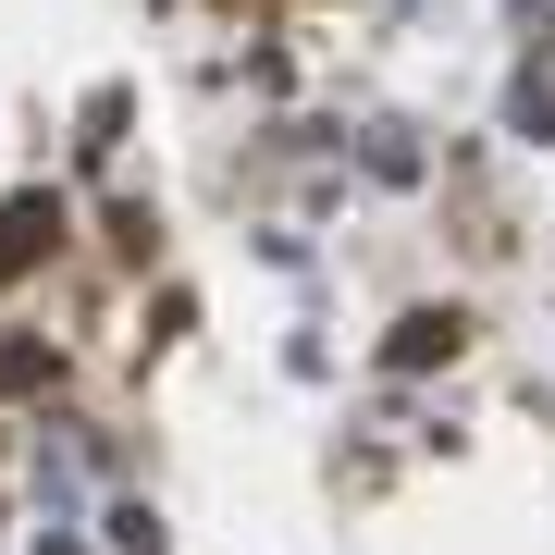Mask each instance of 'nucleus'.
<instances>
[{
  "instance_id": "nucleus-1",
  "label": "nucleus",
  "mask_w": 555,
  "mask_h": 555,
  "mask_svg": "<svg viewBox=\"0 0 555 555\" xmlns=\"http://www.w3.org/2000/svg\"><path fill=\"white\" fill-rule=\"evenodd\" d=\"M50 235H62V210H50V198H13V210H0V272H25Z\"/></svg>"
},
{
  "instance_id": "nucleus-2",
  "label": "nucleus",
  "mask_w": 555,
  "mask_h": 555,
  "mask_svg": "<svg viewBox=\"0 0 555 555\" xmlns=\"http://www.w3.org/2000/svg\"><path fill=\"white\" fill-rule=\"evenodd\" d=\"M444 346H456V309H420L408 334H396V358H408V371H420V358H444Z\"/></svg>"
}]
</instances>
